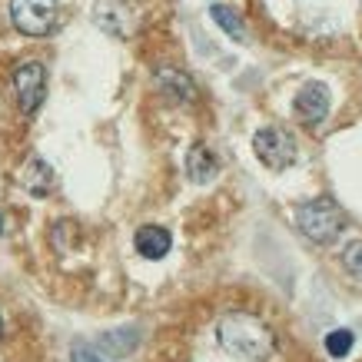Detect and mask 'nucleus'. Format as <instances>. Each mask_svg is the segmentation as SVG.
<instances>
[{"instance_id":"f257e3e1","label":"nucleus","mask_w":362,"mask_h":362,"mask_svg":"<svg viewBox=\"0 0 362 362\" xmlns=\"http://www.w3.org/2000/svg\"><path fill=\"white\" fill-rule=\"evenodd\" d=\"M216 342L223 352L250 362H263L276 352V332L252 313H226L216 326Z\"/></svg>"},{"instance_id":"f03ea898","label":"nucleus","mask_w":362,"mask_h":362,"mask_svg":"<svg viewBox=\"0 0 362 362\" xmlns=\"http://www.w3.org/2000/svg\"><path fill=\"white\" fill-rule=\"evenodd\" d=\"M296 226L309 243L319 246H329L339 240V233L346 230V213L339 209V203L329 197H316L306 199L296 206Z\"/></svg>"},{"instance_id":"7ed1b4c3","label":"nucleus","mask_w":362,"mask_h":362,"mask_svg":"<svg viewBox=\"0 0 362 362\" xmlns=\"http://www.w3.org/2000/svg\"><path fill=\"white\" fill-rule=\"evenodd\" d=\"M11 21L27 37H47L60 23V0H11Z\"/></svg>"},{"instance_id":"20e7f679","label":"nucleus","mask_w":362,"mask_h":362,"mask_svg":"<svg viewBox=\"0 0 362 362\" xmlns=\"http://www.w3.org/2000/svg\"><path fill=\"white\" fill-rule=\"evenodd\" d=\"M252 153L259 156V163L269 170H286L296 160V140L283 127H263L252 136Z\"/></svg>"},{"instance_id":"39448f33","label":"nucleus","mask_w":362,"mask_h":362,"mask_svg":"<svg viewBox=\"0 0 362 362\" xmlns=\"http://www.w3.org/2000/svg\"><path fill=\"white\" fill-rule=\"evenodd\" d=\"M13 93H17V103L27 117L40 110V103L47 97V66L40 60H27L17 66L13 70Z\"/></svg>"},{"instance_id":"423d86ee","label":"nucleus","mask_w":362,"mask_h":362,"mask_svg":"<svg viewBox=\"0 0 362 362\" xmlns=\"http://www.w3.org/2000/svg\"><path fill=\"white\" fill-rule=\"evenodd\" d=\"M329 87L326 83H306V87L296 93L293 100V113H296V120L303 127H319V123L329 117Z\"/></svg>"},{"instance_id":"0eeeda50","label":"nucleus","mask_w":362,"mask_h":362,"mask_svg":"<svg viewBox=\"0 0 362 362\" xmlns=\"http://www.w3.org/2000/svg\"><path fill=\"white\" fill-rule=\"evenodd\" d=\"M93 17H97L100 27L110 30L113 37H130V33L136 30V17H133V11L123 0H100Z\"/></svg>"},{"instance_id":"6e6552de","label":"nucleus","mask_w":362,"mask_h":362,"mask_svg":"<svg viewBox=\"0 0 362 362\" xmlns=\"http://www.w3.org/2000/svg\"><path fill=\"white\" fill-rule=\"evenodd\" d=\"M153 80H156V90H160L166 100H173V103H193V100H197V83H193L183 70H176V66L156 70Z\"/></svg>"},{"instance_id":"1a4fd4ad","label":"nucleus","mask_w":362,"mask_h":362,"mask_svg":"<svg viewBox=\"0 0 362 362\" xmlns=\"http://www.w3.org/2000/svg\"><path fill=\"white\" fill-rule=\"evenodd\" d=\"M17 183H21L27 193H33V197H47V193L54 189V170H50L40 156H30V160L21 166Z\"/></svg>"},{"instance_id":"9d476101","label":"nucleus","mask_w":362,"mask_h":362,"mask_svg":"<svg viewBox=\"0 0 362 362\" xmlns=\"http://www.w3.org/2000/svg\"><path fill=\"white\" fill-rule=\"evenodd\" d=\"M136 252H140L143 259H163L166 252H170V246H173V236H170V230H163V226H156V223H146V226H140L136 230Z\"/></svg>"},{"instance_id":"9b49d317","label":"nucleus","mask_w":362,"mask_h":362,"mask_svg":"<svg viewBox=\"0 0 362 362\" xmlns=\"http://www.w3.org/2000/svg\"><path fill=\"white\" fill-rule=\"evenodd\" d=\"M187 176L193 180V183H209L213 176H216V156L209 153L203 143H193L187 150Z\"/></svg>"},{"instance_id":"f8f14e48","label":"nucleus","mask_w":362,"mask_h":362,"mask_svg":"<svg viewBox=\"0 0 362 362\" xmlns=\"http://www.w3.org/2000/svg\"><path fill=\"white\" fill-rule=\"evenodd\" d=\"M136 339H140L136 329H113V332H103L97 346L107 352V359H123V356L136 346Z\"/></svg>"},{"instance_id":"ddd939ff","label":"nucleus","mask_w":362,"mask_h":362,"mask_svg":"<svg viewBox=\"0 0 362 362\" xmlns=\"http://www.w3.org/2000/svg\"><path fill=\"white\" fill-rule=\"evenodd\" d=\"M209 17L220 23V27L230 33L233 40H246V27H243L240 13L233 11V7H226V4H213V7H209Z\"/></svg>"},{"instance_id":"4468645a","label":"nucleus","mask_w":362,"mask_h":362,"mask_svg":"<svg viewBox=\"0 0 362 362\" xmlns=\"http://www.w3.org/2000/svg\"><path fill=\"white\" fill-rule=\"evenodd\" d=\"M352 339H356V336H352L349 329H332L329 336H326V352L336 356V359H342V356L352 349Z\"/></svg>"},{"instance_id":"2eb2a0df","label":"nucleus","mask_w":362,"mask_h":362,"mask_svg":"<svg viewBox=\"0 0 362 362\" xmlns=\"http://www.w3.org/2000/svg\"><path fill=\"white\" fill-rule=\"evenodd\" d=\"M342 266H346V273H349L352 279H359L362 283V240H356V243L346 246V252H342Z\"/></svg>"},{"instance_id":"dca6fc26","label":"nucleus","mask_w":362,"mask_h":362,"mask_svg":"<svg viewBox=\"0 0 362 362\" xmlns=\"http://www.w3.org/2000/svg\"><path fill=\"white\" fill-rule=\"evenodd\" d=\"M70 362H107V359H103L93 346H83V342H80V346L70 349Z\"/></svg>"},{"instance_id":"f3484780","label":"nucleus","mask_w":362,"mask_h":362,"mask_svg":"<svg viewBox=\"0 0 362 362\" xmlns=\"http://www.w3.org/2000/svg\"><path fill=\"white\" fill-rule=\"evenodd\" d=\"M0 332H4V319H0Z\"/></svg>"},{"instance_id":"a211bd4d","label":"nucleus","mask_w":362,"mask_h":362,"mask_svg":"<svg viewBox=\"0 0 362 362\" xmlns=\"http://www.w3.org/2000/svg\"><path fill=\"white\" fill-rule=\"evenodd\" d=\"M0 223H4V220H0ZM0 233H4V226H0Z\"/></svg>"}]
</instances>
